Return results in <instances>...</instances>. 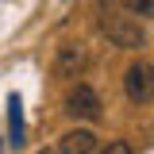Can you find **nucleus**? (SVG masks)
Listing matches in <instances>:
<instances>
[{
  "mask_svg": "<svg viewBox=\"0 0 154 154\" xmlns=\"http://www.w3.org/2000/svg\"><path fill=\"white\" fill-rule=\"evenodd\" d=\"M100 31L108 35V42L112 46H119V50H139L143 42H146V31H143V23L127 12H116V8H100Z\"/></svg>",
  "mask_w": 154,
  "mask_h": 154,
  "instance_id": "nucleus-1",
  "label": "nucleus"
},
{
  "mask_svg": "<svg viewBox=\"0 0 154 154\" xmlns=\"http://www.w3.org/2000/svg\"><path fill=\"white\" fill-rule=\"evenodd\" d=\"M123 93L131 104H150L154 100V66L150 62H131L123 69Z\"/></svg>",
  "mask_w": 154,
  "mask_h": 154,
  "instance_id": "nucleus-2",
  "label": "nucleus"
},
{
  "mask_svg": "<svg viewBox=\"0 0 154 154\" xmlns=\"http://www.w3.org/2000/svg\"><path fill=\"white\" fill-rule=\"evenodd\" d=\"M66 112L73 119H85V123H96L100 119V96L89 89V85H77L73 93L66 96Z\"/></svg>",
  "mask_w": 154,
  "mask_h": 154,
  "instance_id": "nucleus-3",
  "label": "nucleus"
},
{
  "mask_svg": "<svg viewBox=\"0 0 154 154\" xmlns=\"http://www.w3.org/2000/svg\"><path fill=\"white\" fill-rule=\"evenodd\" d=\"M81 69H85V50L77 42H62L54 50V73L58 77H77Z\"/></svg>",
  "mask_w": 154,
  "mask_h": 154,
  "instance_id": "nucleus-4",
  "label": "nucleus"
},
{
  "mask_svg": "<svg viewBox=\"0 0 154 154\" xmlns=\"http://www.w3.org/2000/svg\"><path fill=\"white\" fill-rule=\"evenodd\" d=\"M58 150H62V154H93V150H96V135L89 131V127L66 131V135H62V143H58Z\"/></svg>",
  "mask_w": 154,
  "mask_h": 154,
  "instance_id": "nucleus-5",
  "label": "nucleus"
},
{
  "mask_svg": "<svg viewBox=\"0 0 154 154\" xmlns=\"http://www.w3.org/2000/svg\"><path fill=\"white\" fill-rule=\"evenodd\" d=\"M8 131H12V146H23V104H19V96H8Z\"/></svg>",
  "mask_w": 154,
  "mask_h": 154,
  "instance_id": "nucleus-6",
  "label": "nucleus"
},
{
  "mask_svg": "<svg viewBox=\"0 0 154 154\" xmlns=\"http://www.w3.org/2000/svg\"><path fill=\"white\" fill-rule=\"evenodd\" d=\"M127 12L139 19H150L154 16V0H127Z\"/></svg>",
  "mask_w": 154,
  "mask_h": 154,
  "instance_id": "nucleus-7",
  "label": "nucleus"
},
{
  "mask_svg": "<svg viewBox=\"0 0 154 154\" xmlns=\"http://www.w3.org/2000/svg\"><path fill=\"white\" fill-rule=\"evenodd\" d=\"M100 154H131V143H123V139H116V143H108Z\"/></svg>",
  "mask_w": 154,
  "mask_h": 154,
  "instance_id": "nucleus-8",
  "label": "nucleus"
},
{
  "mask_svg": "<svg viewBox=\"0 0 154 154\" xmlns=\"http://www.w3.org/2000/svg\"><path fill=\"white\" fill-rule=\"evenodd\" d=\"M38 154H50V150H38Z\"/></svg>",
  "mask_w": 154,
  "mask_h": 154,
  "instance_id": "nucleus-9",
  "label": "nucleus"
}]
</instances>
